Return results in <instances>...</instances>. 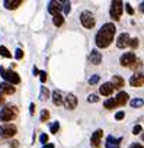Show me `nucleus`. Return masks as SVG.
Returning a JSON list of instances; mask_svg holds the SVG:
<instances>
[{
  "instance_id": "nucleus-38",
  "label": "nucleus",
  "mask_w": 144,
  "mask_h": 148,
  "mask_svg": "<svg viewBox=\"0 0 144 148\" xmlns=\"http://www.w3.org/2000/svg\"><path fill=\"white\" fill-rule=\"evenodd\" d=\"M140 132H141V126H140V125H135L134 129H132V134L137 135V134H140Z\"/></svg>"
},
{
  "instance_id": "nucleus-39",
  "label": "nucleus",
  "mask_w": 144,
  "mask_h": 148,
  "mask_svg": "<svg viewBox=\"0 0 144 148\" xmlns=\"http://www.w3.org/2000/svg\"><path fill=\"white\" fill-rule=\"evenodd\" d=\"M10 147H12V148H19V142H18V141H12V142H10Z\"/></svg>"
},
{
  "instance_id": "nucleus-5",
  "label": "nucleus",
  "mask_w": 144,
  "mask_h": 148,
  "mask_svg": "<svg viewBox=\"0 0 144 148\" xmlns=\"http://www.w3.org/2000/svg\"><path fill=\"white\" fill-rule=\"evenodd\" d=\"M122 6H124V3L119 2V0H114V2L111 3V10H109V13H111V16H112L115 21H119V19H121V16H122Z\"/></svg>"
},
{
  "instance_id": "nucleus-3",
  "label": "nucleus",
  "mask_w": 144,
  "mask_h": 148,
  "mask_svg": "<svg viewBox=\"0 0 144 148\" xmlns=\"http://www.w3.org/2000/svg\"><path fill=\"white\" fill-rule=\"evenodd\" d=\"M0 74H2V77L6 80V83H9L12 86L21 83V77L18 76V73H15L12 70H6L5 67H0Z\"/></svg>"
},
{
  "instance_id": "nucleus-18",
  "label": "nucleus",
  "mask_w": 144,
  "mask_h": 148,
  "mask_svg": "<svg viewBox=\"0 0 144 148\" xmlns=\"http://www.w3.org/2000/svg\"><path fill=\"white\" fill-rule=\"evenodd\" d=\"M111 84H112V87H114V90H115V89H122L124 84H125V82H124L122 77H119V76H114Z\"/></svg>"
},
{
  "instance_id": "nucleus-31",
  "label": "nucleus",
  "mask_w": 144,
  "mask_h": 148,
  "mask_svg": "<svg viewBox=\"0 0 144 148\" xmlns=\"http://www.w3.org/2000/svg\"><path fill=\"white\" fill-rule=\"evenodd\" d=\"M15 57H16V60H22V58H23V51H22V49H16Z\"/></svg>"
},
{
  "instance_id": "nucleus-32",
  "label": "nucleus",
  "mask_w": 144,
  "mask_h": 148,
  "mask_svg": "<svg viewBox=\"0 0 144 148\" xmlns=\"http://www.w3.org/2000/svg\"><path fill=\"white\" fill-rule=\"evenodd\" d=\"M131 67H132L134 70H138V68H141V61H140V60H135V62H134Z\"/></svg>"
},
{
  "instance_id": "nucleus-25",
  "label": "nucleus",
  "mask_w": 144,
  "mask_h": 148,
  "mask_svg": "<svg viewBox=\"0 0 144 148\" xmlns=\"http://www.w3.org/2000/svg\"><path fill=\"white\" fill-rule=\"evenodd\" d=\"M0 55L6 57V58H10V57H12V54L9 52V49H8L6 47H0Z\"/></svg>"
},
{
  "instance_id": "nucleus-14",
  "label": "nucleus",
  "mask_w": 144,
  "mask_h": 148,
  "mask_svg": "<svg viewBox=\"0 0 144 148\" xmlns=\"http://www.w3.org/2000/svg\"><path fill=\"white\" fill-rule=\"evenodd\" d=\"M121 145V139L119 138H115L112 135H109L106 138V148H119Z\"/></svg>"
},
{
  "instance_id": "nucleus-43",
  "label": "nucleus",
  "mask_w": 144,
  "mask_h": 148,
  "mask_svg": "<svg viewBox=\"0 0 144 148\" xmlns=\"http://www.w3.org/2000/svg\"><path fill=\"white\" fill-rule=\"evenodd\" d=\"M42 148H54V145H52V144H45Z\"/></svg>"
},
{
  "instance_id": "nucleus-13",
  "label": "nucleus",
  "mask_w": 144,
  "mask_h": 148,
  "mask_svg": "<svg viewBox=\"0 0 144 148\" xmlns=\"http://www.w3.org/2000/svg\"><path fill=\"white\" fill-rule=\"evenodd\" d=\"M15 93V87L9 83H0V95H13Z\"/></svg>"
},
{
  "instance_id": "nucleus-19",
  "label": "nucleus",
  "mask_w": 144,
  "mask_h": 148,
  "mask_svg": "<svg viewBox=\"0 0 144 148\" xmlns=\"http://www.w3.org/2000/svg\"><path fill=\"white\" fill-rule=\"evenodd\" d=\"M21 5H22V0H5V8L9 10H13Z\"/></svg>"
},
{
  "instance_id": "nucleus-15",
  "label": "nucleus",
  "mask_w": 144,
  "mask_h": 148,
  "mask_svg": "<svg viewBox=\"0 0 144 148\" xmlns=\"http://www.w3.org/2000/svg\"><path fill=\"white\" fill-rule=\"evenodd\" d=\"M89 61H90L93 65L101 64V61H102V55H101V52H98L96 49H93V51L90 52V55H89Z\"/></svg>"
},
{
  "instance_id": "nucleus-36",
  "label": "nucleus",
  "mask_w": 144,
  "mask_h": 148,
  "mask_svg": "<svg viewBox=\"0 0 144 148\" xmlns=\"http://www.w3.org/2000/svg\"><path fill=\"white\" fill-rule=\"evenodd\" d=\"M125 9H127V13H128V15H131V16L134 15V9H132L130 5H125Z\"/></svg>"
},
{
  "instance_id": "nucleus-34",
  "label": "nucleus",
  "mask_w": 144,
  "mask_h": 148,
  "mask_svg": "<svg viewBox=\"0 0 144 148\" xmlns=\"http://www.w3.org/2000/svg\"><path fill=\"white\" fill-rule=\"evenodd\" d=\"M39 141L45 145V144H47V141H48V135H47V134H42V135L39 136Z\"/></svg>"
},
{
  "instance_id": "nucleus-45",
  "label": "nucleus",
  "mask_w": 144,
  "mask_h": 148,
  "mask_svg": "<svg viewBox=\"0 0 144 148\" xmlns=\"http://www.w3.org/2000/svg\"><path fill=\"white\" fill-rule=\"evenodd\" d=\"M141 138H143V141H144V134H143V135H141Z\"/></svg>"
},
{
  "instance_id": "nucleus-35",
  "label": "nucleus",
  "mask_w": 144,
  "mask_h": 148,
  "mask_svg": "<svg viewBox=\"0 0 144 148\" xmlns=\"http://www.w3.org/2000/svg\"><path fill=\"white\" fill-rule=\"evenodd\" d=\"M39 79H41L42 83L47 80V73H45V71H39Z\"/></svg>"
},
{
  "instance_id": "nucleus-12",
  "label": "nucleus",
  "mask_w": 144,
  "mask_h": 148,
  "mask_svg": "<svg viewBox=\"0 0 144 148\" xmlns=\"http://www.w3.org/2000/svg\"><path fill=\"white\" fill-rule=\"evenodd\" d=\"M102 135H103V131L102 129H96L93 134H92V138H90V142L93 147H99L101 145V139H102Z\"/></svg>"
},
{
  "instance_id": "nucleus-29",
  "label": "nucleus",
  "mask_w": 144,
  "mask_h": 148,
  "mask_svg": "<svg viewBox=\"0 0 144 148\" xmlns=\"http://www.w3.org/2000/svg\"><path fill=\"white\" fill-rule=\"evenodd\" d=\"M63 8H64V13L68 15L70 13V2H64L63 3Z\"/></svg>"
},
{
  "instance_id": "nucleus-30",
  "label": "nucleus",
  "mask_w": 144,
  "mask_h": 148,
  "mask_svg": "<svg viewBox=\"0 0 144 148\" xmlns=\"http://www.w3.org/2000/svg\"><path fill=\"white\" fill-rule=\"evenodd\" d=\"M130 47H131V48H137V47H138V39H137V38L131 39V41H130Z\"/></svg>"
},
{
  "instance_id": "nucleus-1",
  "label": "nucleus",
  "mask_w": 144,
  "mask_h": 148,
  "mask_svg": "<svg viewBox=\"0 0 144 148\" xmlns=\"http://www.w3.org/2000/svg\"><path fill=\"white\" fill-rule=\"evenodd\" d=\"M115 35V25L114 23H105L96 34V45L98 48H108L114 39Z\"/></svg>"
},
{
  "instance_id": "nucleus-8",
  "label": "nucleus",
  "mask_w": 144,
  "mask_h": 148,
  "mask_svg": "<svg viewBox=\"0 0 144 148\" xmlns=\"http://www.w3.org/2000/svg\"><path fill=\"white\" fill-rule=\"evenodd\" d=\"M119 62L122 67H131L134 62H135V55L134 52H125L121 58H119Z\"/></svg>"
},
{
  "instance_id": "nucleus-33",
  "label": "nucleus",
  "mask_w": 144,
  "mask_h": 148,
  "mask_svg": "<svg viewBox=\"0 0 144 148\" xmlns=\"http://www.w3.org/2000/svg\"><path fill=\"white\" fill-rule=\"evenodd\" d=\"M88 100H89L90 103H95V102H98L99 99H98V96H96V95H90V96L88 97Z\"/></svg>"
},
{
  "instance_id": "nucleus-44",
  "label": "nucleus",
  "mask_w": 144,
  "mask_h": 148,
  "mask_svg": "<svg viewBox=\"0 0 144 148\" xmlns=\"http://www.w3.org/2000/svg\"><path fill=\"white\" fill-rule=\"evenodd\" d=\"M140 10H141V12H144V3H141V5H140Z\"/></svg>"
},
{
  "instance_id": "nucleus-9",
  "label": "nucleus",
  "mask_w": 144,
  "mask_h": 148,
  "mask_svg": "<svg viewBox=\"0 0 144 148\" xmlns=\"http://www.w3.org/2000/svg\"><path fill=\"white\" fill-rule=\"evenodd\" d=\"M130 84L132 86V87H141V86H144V73H135L134 76L130 79Z\"/></svg>"
},
{
  "instance_id": "nucleus-41",
  "label": "nucleus",
  "mask_w": 144,
  "mask_h": 148,
  "mask_svg": "<svg viewBox=\"0 0 144 148\" xmlns=\"http://www.w3.org/2000/svg\"><path fill=\"white\" fill-rule=\"evenodd\" d=\"M130 148H144V147H143V145H140V144H137V142H135V144H132V145H131V147H130Z\"/></svg>"
},
{
  "instance_id": "nucleus-22",
  "label": "nucleus",
  "mask_w": 144,
  "mask_h": 148,
  "mask_svg": "<svg viewBox=\"0 0 144 148\" xmlns=\"http://www.w3.org/2000/svg\"><path fill=\"white\" fill-rule=\"evenodd\" d=\"M103 106H105L106 109H114V108H116V106H118V103H116V100H115V99H108V100H105Z\"/></svg>"
},
{
  "instance_id": "nucleus-11",
  "label": "nucleus",
  "mask_w": 144,
  "mask_h": 148,
  "mask_svg": "<svg viewBox=\"0 0 144 148\" xmlns=\"http://www.w3.org/2000/svg\"><path fill=\"white\" fill-rule=\"evenodd\" d=\"M61 5H63V3H60V2H50V5H48V10H50V13H51L52 16L60 15V12H61V9H63Z\"/></svg>"
},
{
  "instance_id": "nucleus-10",
  "label": "nucleus",
  "mask_w": 144,
  "mask_h": 148,
  "mask_svg": "<svg viewBox=\"0 0 144 148\" xmlns=\"http://www.w3.org/2000/svg\"><path fill=\"white\" fill-rule=\"evenodd\" d=\"M130 41H131V38H130L128 34H121L116 39V47L121 48V49L125 48V47H130Z\"/></svg>"
},
{
  "instance_id": "nucleus-26",
  "label": "nucleus",
  "mask_w": 144,
  "mask_h": 148,
  "mask_svg": "<svg viewBox=\"0 0 144 148\" xmlns=\"http://www.w3.org/2000/svg\"><path fill=\"white\" fill-rule=\"evenodd\" d=\"M50 119V112L47 110V109H44L42 112H41V122H47Z\"/></svg>"
},
{
  "instance_id": "nucleus-27",
  "label": "nucleus",
  "mask_w": 144,
  "mask_h": 148,
  "mask_svg": "<svg viewBox=\"0 0 144 148\" xmlns=\"http://www.w3.org/2000/svg\"><path fill=\"white\" fill-rule=\"evenodd\" d=\"M99 80H101V77L98 76V74H95V76H92L89 79V84H96V83H99Z\"/></svg>"
},
{
  "instance_id": "nucleus-24",
  "label": "nucleus",
  "mask_w": 144,
  "mask_h": 148,
  "mask_svg": "<svg viewBox=\"0 0 144 148\" xmlns=\"http://www.w3.org/2000/svg\"><path fill=\"white\" fill-rule=\"evenodd\" d=\"M48 96H50L48 89H47V87H41V95H39V99L44 102V100H47V99H48Z\"/></svg>"
},
{
  "instance_id": "nucleus-16",
  "label": "nucleus",
  "mask_w": 144,
  "mask_h": 148,
  "mask_svg": "<svg viewBox=\"0 0 144 148\" xmlns=\"http://www.w3.org/2000/svg\"><path fill=\"white\" fill-rule=\"evenodd\" d=\"M99 92H101V95H102V96H111V95H112V92H114V87H112V84H111V83H103V84L101 86Z\"/></svg>"
},
{
  "instance_id": "nucleus-2",
  "label": "nucleus",
  "mask_w": 144,
  "mask_h": 148,
  "mask_svg": "<svg viewBox=\"0 0 144 148\" xmlns=\"http://www.w3.org/2000/svg\"><path fill=\"white\" fill-rule=\"evenodd\" d=\"M16 115H18V108L15 105H6L5 108H2V110H0V121L9 122V121L15 119Z\"/></svg>"
},
{
  "instance_id": "nucleus-42",
  "label": "nucleus",
  "mask_w": 144,
  "mask_h": 148,
  "mask_svg": "<svg viewBox=\"0 0 144 148\" xmlns=\"http://www.w3.org/2000/svg\"><path fill=\"white\" fill-rule=\"evenodd\" d=\"M3 103H5V96L0 95V105H3Z\"/></svg>"
},
{
  "instance_id": "nucleus-20",
  "label": "nucleus",
  "mask_w": 144,
  "mask_h": 148,
  "mask_svg": "<svg viewBox=\"0 0 144 148\" xmlns=\"http://www.w3.org/2000/svg\"><path fill=\"white\" fill-rule=\"evenodd\" d=\"M52 103H54L55 106L63 105V96H61V92H60V90H55V92L52 93Z\"/></svg>"
},
{
  "instance_id": "nucleus-7",
  "label": "nucleus",
  "mask_w": 144,
  "mask_h": 148,
  "mask_svg": "<svg viewBox=\"0 0 144 148\" xmlns=\"http://www.w3.org/2000/svg\"><path fill=\"white\" fill-rule=\"evenodd\" d=\"M63 105H64V108H65L67 110H73V109H76V106H77V97H76L74 95L68 93V95L65 96V99L63 100Z\"/></svg>"
},
{
  "instance_id": "nucleus-40",
  "label": "nucleus",
  "mask_w": 144,
  "mask_h": 148,
  "mask_svg": "<svg viewBox=\"0 0 144 148\" xmlns=\"http://www.w3.org/2000/svg\"><path fill=\"white\" fill-rule=\"evenodd\" d=\"M29 109H31V110H29V112H31V115H34V112H35V105H34V103H31Z\"/></svg>"
},
{
  "instance_id": "nucleus-23",
  "label": "nucleus",
  "mask_w": 144,
  "mask_h": 148,
  "mask_svg": "<svg viewBox=\"0 0 144 148\" xmlns=\"http://www.w3.org/2000/svg\"><path fill=\"white\" fill-rule=\"evenodd\" d=\"M143 105H144V99H141V97H135V99L131 100V106L132 108H140Z\"/></svg>"
},
{
  "instance_id": "nucleus-28",
  "label": "nucleus",
  "mask_w": 144,
  "mask_h": 148,
  "mask_svg": "<svg viewBox=\"0 0 144 148\" xmlns=\"http://www.w3.org/2000/svg\"><path fill=\"white\" fill-rule=\"evenodd\" d=\"M58 129H60V123H58V122H54V123L51 125V134H57Z\"/></svg>"
},
{
  "instance_id": "nucleus-37",
  "label": "nucleus",
  "mask_w": 144,
  "mask_h": 148,
  "mask_svg": "<svg viewBox=\"0 0 144 148\" xmlns=\"http://www.w3.org/2000/svg\"><path fill=\"white\" fill-rule=\"evenodd\" d=\"M124 116H125L124 112H118V113L115 115V119H116V121H121V119H124Z\"/></svg>"
},
{
  "instance_id": "nucleus-21",
  "label": "nucleus",
  "mask_w": 144,
  "mask_h": 148,
  "mask_svg": "<svg viewBox=\"0 0 144 148\" xmlns=\"http://www.w3.org/2000/svg\"><path fill=\"white\" fill-rule=\"evenodd\" d=\"M52 23L55 25V26H61L63 23H64V18H63V15L60 13V15H55L54 18H52Z\"/></svg>"
},
{
  "instance_id": "nucleus-6",
  "label": "nucleus",
  "mask_w": 144,
  "mask_h": 148,
  "mask_svg": "<svg viewBox=\"0 0 144 148\" xmlns=\"http://www.w3.org/2000/svg\"><path fill=\"white\" fill-rule=\"evenodd\" d=\"M16 134V126L12 123H5L0 126V136L5 139H10L12 136H15Z\"/></svg>"
},
{
  "instance_id": "nucleus-17",
  "label": "nucleus",
  "mask_w": 144,
  "mask_h": 148,
  "mask_svg": "<svg viewBox=\"0 0 144 148\" xmlns=\"http://www.w3.org/2000/svg\"><path fill=\"white\" fill-rule=\"evenodd\" d=\"M128 93L127 92H119L118 95H116V97H115V100H116V103H118V106H124L127 102H128Z\"/></svg>"
},
{
  "instance_id": "nucleus-4",
  "label": "nucleus",
  "mask_w": 144,
  "mask_h": 148,
  "mask_svg": "<svg viewBox=\"0 0 144 148\" xmlns=\"http://www.w3.org/2000/svg\"><path fill=\"white\" fill-rule=\"evenodd\" d=\"M80 22H82V25H83L86 29H92V28L95 26V23H96L93 13L89 12V10L82 12V15H80Z\"/></svg>"
}]
</instances>
